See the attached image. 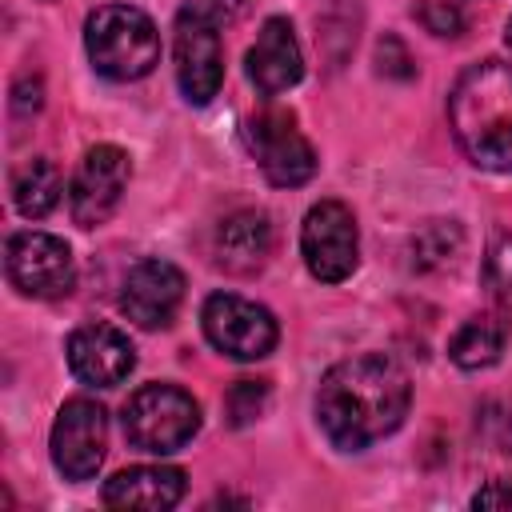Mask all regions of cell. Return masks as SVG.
<instances>
[{"label":"cell","instance_id":"1","mask_svg":"<svg viewBox=\"0 0 512 512\" xmlns=\"http://www.w3.org/2000/svg\"><path fill=\"white\" fill-rule=\"evenodd\" d=\"M408 400V372L384 352H360L324 372L316 392V420L336 448L360 452L400 428Z\"/></svg>","mask_w":512,"mask_h":512},{"label":"cell","instance_id":"2","mask_svg":"<svg viewBox=\"0 0 512 512\" xmlns=\"http://www.w3.org/2000/svg\"><path fill=\"white\" fill-rule=\"evenodd\" d=\"M448 124L472 164L512 172V64L480 60L464 68L448 92Z\"/></svg>","mask_w":512,"mask_h":512},{"label":"cell","instance_id":"3","mask_svg":"<svg viewBox=\"0 0 512 512\" xmlns=\"http://www.w3.org/2000/svg\"><path fill=\"white\" fill-rule=\"evenodd\" d=\"M84 48L100 76L108 80H140L160 60L156 24L132 4H104L84 24Z\"/></svg>","mask_w":512,"mask_h":512},{"label":"cell","instance_id":"4","mask_svg":"<svg viewBox=\"0 0 512 512\" xmlns=\"http://www.w3.org/2000/svg\"><path fill=\"white\" fill-rule=\"evenodd\" d=\"M200 428V404L176 384H144L124 408V432L140 452L168 456Z\"/></svg>","mask_w":512,"mask_h":512},{"label":"cell","instance_id":"5","mask_svg":"<svg viewBox=\"0 0 512 512\" xmlns=\"http://www.w3.org/2000/svg\"><path fill=\"white\" fill-rule=\"evenodd\" d=\"M176 80L192 104H208L224 84L220 20L208 4H184L176 12Z\"/></svg>","mask_w":512,"mask_h":512},{"label":"cell","instance_id":"6","mask_svg":"<svg viewBox=\"0 0 512 512\" xmlns=\"http://www.w3.org/2000/svg\"><path fill=\"white\" fill-rule=\"evenodd\" d=\"M200 324H204V336L216 352L232 356V360H260L276 348V316L256 304V300H244L236 292H216L204 300V312H200Z\"/></svg>","mask_w":512,"mask_h":512},{"label":"cell","instance_id":"7","mask_svg":"<svg viewBox=\"0 0 512 512\" xmlns=\"http://www.w3.org/2000/svg\"><path fill=\"white\" fill-rule=\"evenodd\" d=\"M300 252L316 280H324V284L348 280L360 260V236H356L352 208L340 200L312 204L304 216V228H300Z\"/></svg>","mask_w":512,"mask_h":512},{"label":"cell","instance_id":"8","mask_svg":"<svg viewBox=\"0 0 512 512\" xmlns=\"http://www.w3.org/2000/svg\"><path fill=\"white\" fill-rule=\"evenodd\" d=\"M4 268L16 292L32 300H56L68 296L76 284L72 252L52 232H16L4 248Z\"/></svg>","mask_w":512,"mask_h":512},{"label":"cell","instance_id":"9","mask_svg":"<svg viewBox=\"0 0 512 512\" xmlns=\"http://www.w3.org/2000/svg\"><path fill=\"white\" fill-rule=\"evenodd\" d=\"M248 144L264 168V176L276 188H296L304 180H312L316 172V152L308 144V136L296 128L292 112L284 108H264L248 120Z\"/></svg>","mask_w":512,"mask_h":512},{"label":"cell","instance_id":"10","mask_svg":"<svg viewBox=\"0 0 512 512\" xmlns=\"http://www.w3.org/2000/svg\"><path fill=\"white\" fill-rule=\"evenodd\" d=\"M108 448V412L96 400H68L52 424V464L68 480H92Z\"/></svg>","mask_w":512,"mask_h":512},{"label":"cell","instance_id":"11","mask_svg":"<svg viewBox=\"0 0 512 512\" xmlns=\"http://www.w3.org/2000/svg\"><path fill=\"white\" fill-rule=\"evenodd\" d=\"M128 176H132V164H128V152L116 148V144H96L84 152L76 176H72V192H68V204H72V220L80 228H96L104 224L124 188H128Z\"/></svg>","mask_w":512,"mask_h":512},{"label":"cell","instance_id":"12","mask_svg":"<svg viewBox=\"0 0 512 512\" xmlns=\"http://www.w3.org/2000/svg\"><path fill=\"white\" fill-rule=\"evenodd\" d=\"M180 300H184V272L160 256L132 264L120 284V308L140 328H168Z\"/></svg>","mask_w":512,"mask_h":512},{"label":"cell","instance_id":"13","mask_svg":"<svg viewBox=\"0 0 512 512\" xmlns=\"http://www.w3.org/2000/svg\"><path fill=\"white\" fill-rule=\"evenodd\" d=\"M136 364V352L128 336L112 324H84L68 336V368L76 380L92 388H112L120 384Z\"/></svg>","mask_w":512,"mask_h":512},{"label":"cell","instance_id":"14","mask_svg":"<svg viewBox=\"0 0 512 512\" xmlns=\"http://www.w3.org/2000/svg\"><path fill=\"white\" fill-rule=\"evenodd\" d=\"M300 76H304V56H300L292 24L284 16L264 20L256 44L248 48V80L264 96H276V92H288Z\"/></svg>","mask_w":512,"mask_h":512},{"label":"cell","instance_id":"15","mask_svg":"<svg viewBox=\"0 0 512 512\" xmlns=\"http://www.w3.org/2000/svg\"><path fill=\"white\" fill-rule=\"evenodd\" d=\"M184 496V472L168 468V464H140V468H124L104 484V504L108 508H148V512H164L176 508Z\"/></svg>","mask_w":512,"mask_h":512},{"label":"cell","instance_id":"16","mask_svg":"<svg viewBox=\"0 0 512 512\" xmlns=\"http://www.w3.org/2000/svg\"><path fill=\"white\" fill-rule=\"evenodd\" d=\"M268 252H272V224L256 208L232 212L216 228V264L224 272H240V276L256 272V268H264Z\"/></svg>","mask_w":512,"mask_h":512},{"label":"cell","instance_id":"17","mask_svg":"<svg viewBox=\"0 0 512 512\" xmlns=\"http://www.w3.org/2000/svg\"><path fill=\"white\" fill-rule=\"evenodd\" d=\"M504 340H508V320H504V312L472 316V320H464V324H460V332L452 336L448 356H452L460 368L476 372V368H488V364H496V360H500Z\"/></svg>","mask_w":512,"mask_h":512},{"label":"cell","instance_id":"18","mask_svg":"<svg viewBox=\"0 0 512 512\" xmlns=\"http://www.w3.org/2000/svg\"><path fill=\"white\" fill-rule=\"evenodd\" d=\"M60 192H64L60 168L44 156H32L12 172V200H16L20 216H28V220L48 216L60 204Z\"/></svg>","mask_w":512,"mask_h":512},{"label":"cell","instance_id":"19","mask_svg":"<svg viewBox=\"0 0 512 512\" xmlns=\"http://www.w3.org/2000/svg\"><path fill=\"white\" fill-rule=\"evenodd\" d=\"M456 252H460V228L452 220H432L420 232H412V240H408V264L416 272L444 268L456 260Z\"/></svg>","mask_w":512,"mask_h":512},{"label":"cell","instance_id":"20","mask_svg":"<svg viewBox=\"0 0 512 512\" xmlns=\"http://www.w3.org/2000/svg\"><path fill=\"white\" fill-rule=\"evenodd\" d=\"M484 288L500 312H512V236H496L484 256Z\"/></svg>","mask_w":512,"mask_h":512},{"label":"cell","instance_id":"21","mask_svg":"<svg viewBox=\"0 0 512 512\" xmlns=\"http://www.w3.org/2000/svg\"><path fill=\"white\" fill-rule=\"evenodd\" d=\"M268 404V384L264 380H236L232 392H228V424L232 428H244L252 424Z\"/></svg>","mask_w":512,"mask_h":512},{"label":"cell","instance_id":"22","mask_svg":"<svg viewBox=\"0 0 512 512\" xmlns=\"http://www.w3.org/2000/svg\"><path fill=\"white\" fill-rule=\"evenodd\" d=\"M420 20H424V28L436 32V36H456V32L464 28L460 8L448 4V0H424V4H420Z\"/></svg>","mask_w":512,"mask_h":512},{"label":"cell","instance_id":"23","mask_svg":"<svg viewBox=\"0 0 512 512\" xmlns=\"http://www.w3.org/2000/svg\"><path fill=\"white\" fill-rule=\"evenodd\" d=\"M476 508H512V480H492L472 496Z\"/></svg>","mask_w":512,"mask_h":512},{"label":"cell","instance_id":"24","mask_svg":"<svg viewBox=\"0 0 512 512\" xmlns=\"http://www.w3.org/2000/svg\"><path fill=\"white\" fill-rule=\"evenodd\" d=\"M212 4H216V8H224V12H240L248 0H212Z\"/></svg>","mask_w":512,"mask_h":512},{"label":"cell","instance_id":"25","mask_svg":"<svg viewBox=\"0 0 512 512\" xmlns=\"http://www.w3.org/2000/svg\"><path fill=\"white\" fill-rule=\"evenodd\" d=\"M504 40H508V48H512V20H508V32H504Z\"/></svg>","mask_w":512,"mask_h":512}]
</instances>
